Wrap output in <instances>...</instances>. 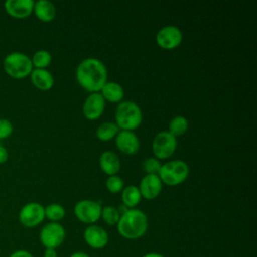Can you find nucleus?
Returning <instances> with one entry per match:
<instances>
[{"label": "nucleus", "instance_id": "32", "mask_svg": "<svg viewBox=\"0 0 257 257\" xmlns=\"http://www.w3.org/2000/svg\"><path fill=\"white\" fill-rule=\"evenodd\" d=\"M69 257H90V256L83 251H76V252L72 253Z\"/></svg>", "mask_w": 257, "mask_h": 257}, {"label": "nucleus", "instance_id": "13", "mask_svg": "<svg viewBox=\"0 0 257 257\" xmlns=\"http://www.w3.org/2000/svg\"><path fill=\"white\" fill-rule=\"evenodd\" d=\"M117 149L126 155H135L140 149V141L137 135L131 131H120L115 137Z\"/></svg>", "mask_w": 257, "mask_h": 257}, {"label": "nucleus", "instance_id": "24", "mask_svg": "<svg viewBox=\"0 0 257 257\" xmlns=\"http://www.w3.org/2000/svg\"><path fill=\"white\" fill-rule=\"evenodd\" d=\"M31 61L35 68L45 69L51 62V54L47 50H38L33 54Z\"/></svg>", "mask_w": 257, "mask_h": 257}, {"label": "nucleus", "instance_id": "2", "mask_svg": "<svg viewBox=\"0 0 257 257\" xmlns=\"http://www.w3.org/2000/svg\"><path fill=\"white\" fill-rule=\"evenodd\" d=\"M149 227L147 215L139 209H128L116 224L118 234L124 239L137 240L142 238Z\"/></svg>", "mask_w": 257, "mask_h": 257}, {"label": "nucleus", "instance_id": "16", "mask_svg": "<svg viewBox=\"0 0 257 257\" xmlns=\"http://www.w3.org/2000/svg\"><path fill=\"white\" fill-rule=\"evenodd\" d=\"M30 78L33 85L40 90H44V91L49 90L54 84V79L52 74L46 69H41V68L32 69L30 73Z\"/></svg>", "mask_w": 257, "mask_h": 257}, {"label": "nucleus", "instance_id": "12", "mask_svg": "<svg viewBox=\"0 0 257 257\" xmlns=\"http://www.w3.org/2000/svg\"><path fill=\"white\" fill-rule=\"evenodd\" d=\"M105 101L99 92H92L87 96L83 103L82 112L85 118L89 120L97 119L103 112Z\"/></svg>", "mask_w": 257, "mask_h": 257}, {"label": "nucleus", "instance_id": "1", "mask_svg": "<svg viewBox=\"0 0 257 257\" xmlns=\"http://www.w3.org/2000/svg\"><path fill=\"white\" fill-rule=\"evenodd\" d=\"M76 80L87 91L98 92L107 80V70L99 59H83L76 68Z\"/></svg>", "mask_w": 257, "mask_h": 257}, {"label": "nucleus", "instance_id": "25", "mask_svg": "<svg viewBox=\"0 0 257 257\" xmlns=\"http://www.w3.org/2000/svg\"><path fill=\"white\" fill-rule=\"evenodd\" d=\"M100 218H102V220L109 226L112 225H116L119 218H120V214L117 210V208L112 207V206H105L104 208L101 209V215Z\"/></svg>", "mask_w": 257, "mask_h": 257}, {"label": "nucleus", "instance_id": "14", "mask_svg": "<svg viewBox=\"0 0 257 257\" xmlns=\"http://www.w3.org/2000/svg\"><path fill=\"white\" fill-rule=\"evenodd\" d=\"M33 0H7L4 3L6 12L13 18L22 19L28 17L33 12Z\"/></svg>", "mask_w": 257, "mask_h": 257}, {"label": "nucleus", "instance_id": "4", "mask_svg": "<svg viewBox=\"0 0 257 257\" xmlns=\"http://www.w3.org/2000/svg\"><path fill=\"white\" fill-rule=\"evenodd\" d=\"M32 61L26 54L22 52H11L3 61L5 72L16 79L24 78L32 71Z\"/></svg>", "mask_w": 257, "mask_h": 257}, {"label": "nucleus", "instance_id": "7", "mask_svg": "<svg viewBox=\"0 0 257 257\" xmlns=\"http://www.w3.org/2000/svg\"><path fill=\"white\" fill-rule=\"evenodd\" d=\"M101 206L92 200H81L74 206V215L80 222L93 225L99 220L101 215Z\"/></svg>", "mask_w": 257, "mask_h": 257}, {"label": "nucleus", "instance_id": "19", "mask_svg": "<svg viewBox=\"0 0 257 257\" xmlns=\"http://www.w3.org/2000/svg\"><path fill=\"white\" fill-rule=\"evenodd\" d=\"M101 95L104 99H107L110 102H119L124 94L122 86L114 81L107 82L102 86Z\"/></svg>", "mask_w": 257, "mask_h": 257}, {"label": "nucleus", "instance_id": "31", "mask_svg": "<svg viewBox=\"0 0 257 257\" xmlns=\"http://www.w3.org/2000/svg\"><path fill=\"white\" fill-rule=\"evenodd\" d=\"M43 257H58L56 249H45L43 253Z\"/></svg>", "mask_w": 257, "mask_h": 257}, {"label": "nucleus", "instance_id": "18", "mask_svg": "<svg viewBox=\"0 0 257 257\" xmlns=\"http://www.w3.org/2000/svg\"><path fill=\"white\" fill-rule=\"evenodd\" d=\"M33 11L36 17L44 22H49L55 18L56 9L52 2L48 0H38L34 2Z\"/></svg>", "mask_w": 257, "mask_h": 257}, {"label": "nucleus", "instance_id": "21", "mask_svg": "<svg viewBox=\"0 0 257 257\" xmlns=\"http://www.w3.org/2000/svg\"><path fill=\"white\" fill-rule=\"evenodd\" d=\"M118 126L113 122H103L96 130V137L103 142L109 141L118 134Z\"/></svg>", "mask_w": 257, "mask_h": 257}, {"label": "nucleus", "instance_id": "30", "mask_svg": "<svg viewBox=\"0 0 257 257\" xmlns=\"http://www.w3.org/2000/svg\"><path fill=\"white\" fill-rule=\"evenodd\" d=\"M8 159V151L3 146H0V164H4Z\"/></svg>", "mask_w": 257, "mask_h": 257}, {"label": "nucleus", "instance_id": "6", "mask_svg": "<svg viewBox=\"0 0 257 257\" xmlns=\"http://www.w3.org/2000/svg\"><path fill=\"white\" fill-rule=\"evenodd\" d=\"M65 236V229L58 222H49L45 224L39 232L40 243L45 249H57L64 242Z\"/></svg>", "mask_w": 257, "mask_h": 257}, {"label": "nucleus", "instance_id": "11", "mask_svg": "<svg viewBox=\"0 0 257 257\" xmlns=\"http://www.w3.org/2000/svg\"><path fill=\"white\" fill-rule=\"evenodd\" d=\"M85 243L92 249L100 250L108 243L107 232L98 225H88L83 232Z\"/></svg>", "mask_w": 257, "mask_h": 257}, {"label": "nucleus", "instance_id": "17", "mask_svg": "<svg viewBox=\"0 0 257 257\" xmlns=\"http://www.w3.org/2000/svg\"><path fill=\"white\" fill-rule=\"evenodd\" d=\"M99 166L102 172L109 176H113L120 169V161L116 154L110 151H105L99 157Z\"/></svg>", "mask_w": 257, "mask_h": 257}, {"label": "nucleus", "instance_id": "23", "mask_svg": "<svg viewBox=\"0 0 257 257\" xmlns=\"http://www.w3.org/2000/svg\"><path fill=\"white\" fill-rule=\"evenodd\" d=\"M44 214L50 222H58L64 218L65 209L60 204L52 203L44 208Z\"/></svg>", "mask_w": 257, "mask_h": 257}, {"label": "nucleus", "instance_id": "20", "mask_svg": "<svg viewBox=\"0 0 257 257\" xmlns=\"http://www.w3.org/2000/svg\"><path fill=\"white\" fill-rule=\"evenodd\" d=\"M142 195L138 187L134 185H130L125 187L121 193V200L122 204L127 208L136 207L141 201Z\"/></svg>", "mask_w": 257, "mask_h": 257}, {"label": "nucleus", "instance_id": "27", "mask_svg": "<svg viewBox=\"0 0 257 257\" xmlns=\"http://www.w3.org/2000/svg\"><path fill=\"white\" fill-rule=\"evenodd\" d=\"M161 163L158 159L155 158H148L143 163V169L147 173V175H158L160 169H161Z\"/></svg>", "mask_w": 257, "mask_h": 257}, {"label": "nucleus", "instance_id": "3", "mask_svg": "<svg viewBox=\"0 0 257 257\" xmlns=\"http://www.w3.org/2000/svg\"><path fill=\"white\" fill-rule=\"evenodd\" d=\"M143 113L140 106L131 100L120 102L115 109V120L118 128L122 131L136 130L142 122Z\"/></svg>", "mask_w": 257, "mask_h": 257}, {"label": "nucleus", "instance_id": "22", "mask_svg": "<svg viewBox=\"0 0 257 257\" xmlns=\"http://www.w3.org/2000/svg\"><path fill=\"white\" fill-rule=\"evenodd\" d=\"M188 125L189 123L186 117L182 115H177L169 123V133L175 138L182 136L187 132Z\"/></svg>", "mask_w": 257, "mask_h": 257}, {"label": "nucleus", "instance_id": "8", "mask_svg": "<svg viewBox=\"0 0 257 257\" xmlns=\"http://www.w3.org/2000/svg\"><path fill=\"white\" fill-rule=\"evenodd\" d=\"M152 149L158 159H168L177 149V139L169 132H160L153 140Z\"/></svg>", "mask_w": 257, "mask_h": 257}, {"label": "nucleus", "instance_id": "10", "mask_svg": "<svg viewBox=\"0 0 257 257\" xmlns=\"http://www.w3.org/2000/svg\"><path fill=\"white\" fill-rule=\"evenodd\" d=\"M183 39L182 31L174 25H168L161 28L156 35L157 44L166 50L178 47Z\"/></svg>", "mask_w": 257, "mask_h": 257}, {"label": "nucleus", "instance_id": "15", "mask_svg": "<svg viewBox=\"0 0 257 257\" xmlns=\"http://www.w3.org/2000/svg\"><path fill=\"white\" fill-rule=\"evenodd\" d=\"M140 193L147 200L157 198L162 191V182L158 175H146L140 183Z\"/></svg>", "mask_w": 257, "mask_h": 257}, {"label": "nucleus", "instance_id": "28", "mask_svg": "<svg viewBox=\"0 0 257 257\" xmlns=\"http://www.w3.org/2000/svg\"><path fill=\"white\" fill-rule=\"evenodd\" d=\"M13 133V125L10 120L6 118H0V140L10 137Z\"/></svg>", "mask_w": 257, "mask_h": 257}, {"label": "nucleus", "instance_id": "33", "mask_svg": "<svg viewBox=\"0 0 257 257\" xmlns=\"http://www.w3.org/2000/svg\"><path fill=\"white\" fill-rule=\"evenodd\" d=\"M143 257H165V256L158 252H149V253L145 254Z\"/></svg>", "mask_w": 257, "mask_h": 257}, {"label": "nucleus", "instance_id": "5", "mask_svg": "<svg viewBox=\"0 0 257 257\" xmlns=\"http://www.w3.org/2000/svg\"><path fill=\"white\" fill-rule=\"evenodd\" d=\"M189 175L188 165L181 161H171L161 166L158 176L162 183L169 186H177L183 183Z\"/></svg>", "mask_w": 257, "mask_h": 257}, {"label": "nucleus", "instance_id": "26", "mask_svg": "<svg viewBox=\"0 0 257 257\" xmlns=\"http://www.w3.org/2000/svg\"><path fill=\"white\" fill-rule=\"evenodd\" d=\"M105 185H106L107 190H108L110 193L116 194V193H118V192H120V191L122 190L123 181L121 180L120 177H118V176H116V175H113V176H109V177L106 179Z\"/></svg>", "mask_w": 257, "mask_h": 257}, {"label": "nucleus", "instance_id": "9", "mask_svg": "<svg viewBox=\"0 0 257 257\" xmlns=\"http://www.w3.org/2000/svg\"><path fill=\"white\" fill-rule=\"evenodd\" d=\"M45 218L44 207L37 202L25 204L18 215L19 222L26 228H33L43 222Z\"/></svg>", "mask_w": 257, "mask_h": 257}, {"label": "nucleus", "instance_id": "29", "mask_svg": "<svg viewBox=\"0 0 257 257\" xmlns=\"http://www.w3.org/2000/svg\"><path fill=\"white\" fill-rule=\"evenodd\" d=\"M8 257H34V256L28 250L18 249V250L13 251L12 253H10V255Z\"/></svg>", "mask_w": 257, "mask_h": 257}]
</instances>
